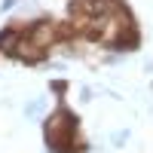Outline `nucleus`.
<instances>
[{
    "mask_svg": "<svg viewBox=\"0 0 153 153\" xmlns=\"http://www.w3.org/2000/svg\"><path fill=\"white\" fill-rule=\"evenodd\" d=\"M126 138H129V132H117V135H113V144H123Z\"/></svg>",
    "mask_w": 153,
    "mask_h": 153,
    "instance_id": "obj_4",
    "label": "nucleus"
},
{
    "mask_svg": "<svg viewBox=\"0 0 153 153\" xmlns=\"http://www.w3.org/2000/svg\"><path fill=\"white\" fill-rule=\"evenodd\" d=\"M43 135H46V144L52 153H74V147H76V117L68 107H58L55 113L46 117Z\"/></svg>",
    "mask_w": 153,
    "mask_h": 153,
    "instance_id": "obj_1",
    "label": "nucleus"
},
{
    "mask_svg": "<svg viewBox=\"0 0 153 153\" xmlns=\"http://www.w3.org/2000/svg\"><path fill=\"white\" fill-rule=\"evenodd\" d=\"M117 6H120L117 0H74V12L83 22L86 19H98V16H107V12L117 9Z\"/></svg>",
    "mask_w": 153,
    "mask_h": 153,
    "instance_id": "obj_2",
    "label": "nucleus"
},
{
    "mask_svg": "<svg viewBox=\"0 0 153 153\" xmlns=\"http://www.w3.org/2000/svg\"><path fill=\"white\" fill-rule=\"evenodd\" d=\"M43 107H46V101H43V98H37V101H31V104L25 107V113H28V117H40Z\"/></svg>",
    "mask_w": 153,
    "mask_h": 153,
    "instance_id": "obj_3",
    "label": "nucleus"
}]
</instances>
